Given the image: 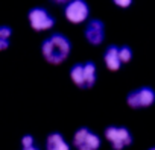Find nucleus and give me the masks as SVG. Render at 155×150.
Returning <instances> with one entry per match:
<instances>
[{"mask_svg":"<svg viewBox=\"0 0 155 150\" xmlns=\"http://www.w3.org/2000/svg\"><path fill=\"white\" fill-rule=\"evenodd\" d=\"M70 52H71V41L68 40V37L59 32L52 34L41 43V55L52 65L62 64L68 58Z\"/></svg>","mask_w":155,"mask_h":150,"instance_id":"obj_1","label":"nucleus"},{"mask_svg":"<svg viewBox=\"0 0 155 150\" xmlns=\"http://www.w3.org/2000/svg\"><path fill=\"white\" fill-rule=\"evenodd\" d=\"M70 79L81 90H88L94 87L97 81V67L93 61L76 62L70 68Z\"/></svg>","mask_w":155,"mask_h":150,"instance_id":"obj_2","label":"nucleus"},{"mask_svg":"<svg viewBox=\"0 0 155 150\" xmlns=\"http://www.w3.org/2000/svg\"><path fill=\"white\" fill-rule=\"evenodd\" d=\"M105 138L111 144L113 150H123L125 147L131 145L134 141L132 132L126 126H119V124H110L104 130Z\"/></svg>","mask_w":155,"mask_h":150,"instance_id":"obj_3","label":"nucleus"},{"mask_svg":"<svg viewBox=\"0 0 155 150\" xmlns=\"http://www.w3.org/2000/svg\"><path fill=\"white\" fill-rule=\"evenodd\" d=\"M71 142H73V147L76 150H99L102 139L90 127L81 126V127L76 129Z\"/></svg>","mask_w":155,"mask_h":150,"instance_id":"obj_4","label":"nucleus"},{"mask_svg":"<svg viewBox=\"0 0 155 150\" xmlns=\"http://www.w3.org/2000/svg\"><path fill=\"white\" fill-rule=\"evenodd\" d=\"M28 21L29 26L35 30V32H44V30H50L56 20L55 17L43 6H34L28 11Z\"/></svg>","mask_w":155,"mask_h":150,"instance_id":"obj_5","label":"nucleus"},{"mask_svg":"<svg viewBox=\"0 0 155 150\" xmlns=\"http://www.w3.org/2000/svg\"><path fill=\"white\" fill-rule=\"evenodd\" d=\"M126 103L132 109L149 108L155 103V90L147 85L138 87L126 94Z\"/></svg>","mask_w":155,"mask_h":150,"instance_id":"obj_6","label":"nucleus"},{"mask_svg":"<svg viewBox=\"0 0 155 150\" xmlns=\"http://www.w3.org/2000/svg\"><path fill=\"white\" fill-rule=\"evenodd\" d=\"M64 17L71 24H82L90 17V6L85 0H68L64 5Z\"/></svg>","mask_w":155,"mask_h":150,"instance_id":"obj_7","label":"nucleus"},{"mask_svg":"<svg viewBox=\"0 0 155 150\" xmlns=\"http://www.w3.org/2000/svg\"><path fill=\"white\" fill-rule=\"evenodd\" d=\"M84 37L91 46H101L105 41V23L101 18H91L87 21Z\"/></svg>","mask_w":155,"mask_h":150,"instance_id":"obj_8","label":"nucleus"},{"mask_svg":"<svg viewBox=\"0 0 155 150\" xmlns=\"http://www.w3.org/2000/svg\"><path fill=\"white\" fill-rule=\"evenodd\" d=\"M104 62H105V67L111 71H117L122 68V61H120V56H119V46L116 44H110L105 52H104Z\"/></svg>","mask_w":155,"mask_h":150,"instance_id":"obj_9","label":"nucleus"},{"mask_svg":"<svg viewBox=\"0 0 155 150\" xmlns=\"http://www.w3.org/2000/svg\"><path fill=\"white\" fill-rule=\"evenodd\" d=\"M46 150H70V144L61 132H52L46 138Z\"/></svg>","mask_w":155,"mask_h":150,"instance_id":"obj_10","label":"nucleus"},{"mask_svg":"<svg viewBox=\"0 0 155 150\" xmlns=\"http://www.w3.org/2000/svg\"><path fill=\"white\" fill-rule=\"evenodd\" d=\"M119 56H120L122 64H128L132 59L134 52H132V49L128 44H123V46H119Z\"/></svg>","mask_w":155,"mask_h":150,"instance_id":"obj_11","label":"nucleus"},{"mask_svg":"<svg viewBox=\"0 0 155 150\" xmlns=\"http://www.w3.org/2000/svg\"><path fill=\"white\" fill-rule=\"evenodd\" d=\"M11 37H12V27L8 24H0V38L9 40Z\"/></svg>","mask_w":155,"mask_h":150,"instance_id":"obj_12","label":"nucleus"},{"mask_svg":"<svg viewBox=\"0 0 155 150\" xmlns=\"http://www.w3.org/2000/svg\"><path fill=\"white\" fill-rule=\"evenodd\" d=\"M132 2L134 0H113V3L116 5V6H119V8H129L131 5H132Z\"/></svg>","mask_w":155,"mask_h":150,"instance_id":"obj_13","label":"nucleus"},{"mask_svg":"<svg viewBox=\"0 0 155 150\" xmlns=\"http://www.w3.org/2000/svg\"><path fill=\"white\" fill-rule=\"evenodd\" d=\"M35 142V139H34V136L32 135H23L21 136V139H20V144H21V147L23 145H31V144H34Z\"/></svg>","mask_w":155,"mask_h":150,"instance_id":"obj_14","label":"nucleus"},{"mask_svg":"<svg viewBox=\"0 0 155 150\" xmlns=\"http://www.w3.org/2000/svg\"><path fill=\"white\" fill-rule=\"evenodd\" d=\"M8 47H9V40L0 38V52H2V50H6Z\"/></svg>","mask_w":155,"mask_h":150,"instance_id":"obj_15","label":"nucleus"},{"mask_svg":"<svg viewBox=\"0 0 155 150\" xmlns=\"http://www.w3.org/2000/svg\"><path fill=\"white\" fill-rule=\"evenodd\" d=\"M21 150H40V148H38V145L34 142V144H31V145H23Z\"/></svg>","mask_w":155,"mask_h":150,"instance_id":"obj_16","label":"nucleus"},{"mask_svg":"<svg viewBox=\"0 0 155 150\" xmlns=\"http://www.w3.org/2000/svg\"><path fill=\"white\" fill-rule=\"evenodd\" d=\"M52 3H55V5H65L68 0H50Z\"/></svg>","mask_w":155,"mask_h":150,"instance_id":"obj_17","label":"nucleus"},{"mask_svg":"<svg viewBox=\"0 0 155 150\" xmlns=\"http://www.w3.org/2000/svg\"><path fill=\"white\" fill-rule=\"evenodd\" d=\"M147 150H155V145H153V147H149Z\"/></svg>","mask_w":155,"mask_h":150,"instance_id":"obj_18","label":"nucleus"}]
</instances>
